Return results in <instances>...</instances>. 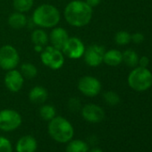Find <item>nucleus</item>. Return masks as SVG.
Segmentation results:
<instances>
[{
  "instance_id": "f257e3e1",
  "label": "nucleus",
  "mask_w": 152,
  "mask_h": 152,
  "mask_svg": "<svg viewBox=\"0 0 152 152\" xmlns=\"http://www.w3.org/2000/svg\"><path fill=\"white\" fill-rule=\"evenodd\" d=\"M64 15L70 25L73 27H83L91 21L93 10L85 1L73 0L66 6Z\"/></svg>"
},
{
  "instance_id": "f03ea898",
  "label": "nucleus",
  "mask_w": 152,
  "mask_h": 152,
  "mask_svg": "<svg viewBox=\"0 0 152 152\" xmlns=\"http://www.w3.org/2000/svg\"><path fill=\"white\" fill-rule=\"evenodd\" d=\"M48 130L50 137L59 143L69 142L74 134L72 124L63 116H55L50 120Z\"/></svg>"
},
{
  "instance_id": "7ed1b4c3",
  "label": "nucleus",
  "mask_w": 152,
  "mask_h": 152,
  "mask_svg": "<svg viewBox=\"0 0 152 152\" xmlns=\"http://www.w3.org/2000/svg\"><path fill=\"white\" fill-rule=\"evenodd\" d=\"M61 15L58 9L48 4L38 7L32 15V22L41 28L56 27L58 24Z\"/></svg>"
},
{
  "instance_id": "20e7f679",
  "label": "nucleus",
  "mask_w": 152,
  "mask_h": 152,
  "mask_svg": "<svg viewBox=\"0 0 152 152\" xmlns=\"http://www.w3.org/2000/svg\"><path fill=\"white\" fill-rule=\"evenodd\" d=\"M128 84L135 91H145L152 86V72L147 67L136 66L129 73Z\"/></svg>"
},
{
  "instance_id": "39448f33",
  "label": "nucleus",
  "mask_w": 152,
  "mask_h": 152,
  "mask_svg": "<svg viewBox=\"0 0 152 152\" xmlns=\"http://www.w3.org/2000/svg\"><path fill=\"white\" fill-rule=\"evenodd\" d=\"M40 59L44 65L52 69L58 70L64 64V56L63 52L53 46L46 47L40 54Z\"/></svg>"
},
{
  "instance_id": "423d86ee",
  "label": "nucleus",
  "mask_w": 152,
  "mask_h": 152,
  "mask_svg": "<svg viewBox=\"0 0 152 152\" xmlns=\"http://www.w3.org/2000/svg\"><path fill=\"white\" fill-rule=\"evenodd\" d=\"M20 63V56L15 48L11 45H5L0 48V67L10 71L15 69Z\"/></svg>"
},
{
  "instance_id": "0eeeda50",
  "label": "nucleus",
  "mask_w": 152,
  "mask_h": 152,
  "mask_svg": "<svg viewBox=\"0 0 152 152\" xmlns=\"http://www.w3.org/2000/svg\"><path fill=\"white\" fill-rule=\"evenodd\" d=\"M22 115L14 109H3L0 111V130L12 132L22 124Z\"/></svg>"
},
{
  "instance_id": "6e6552de",
  "label": "nucleus",
  "mask_w": 152,
  "mask_h": 152,
  "mask_svg": "<svg viewBox=\"0 0 152 152\" xmlns=\"http://www.w3.org/2000/svg\"><path fill=\"white\" fill-rule=\"evenodd\" d=\"M78 90L87 97H96L101 91V83L93 76H83L78 82Z\"/></svg>"
},
{
  "instance_id": "1a4fd4ad",
  "label": "nucleus",
  "mask_w": 152,
  "mask_h": 152,
  "mask_svg": "<svg viewBox=\"0 0 152 152\" xmlns=\"http://www.w3.org/2000/svg\"><path fill=\"white\" fill-rule=\"evenodd\" d=\"M85 46L83 42L77 37L69 38L67 42L65 43L62 52L67 57L72 59H78L83 56L85 52Z\"/></svg>"
},
{
  "instance_id": "9d476101",
  "label": "nucleus",
  "mask_w": 152,
  "mask_h": 152,
  "mask_svg": "<svg viewBox=\"0 0 152 152\" xmlns=\"http://www.w3.org/2000/svg\"><path fill=\"white\" fill-rule=\"evenodd\" d=\"M105 48L99 45L93 44L87 48L83 54L85 63L91 67H97L103 63Z\"/></svg>"
},
{
  "instance_id": "9b49d317",
  "label": "nucleus",
  "mask_w": 152,
  "mask_h": 152,
  "mask_svg": "<svg viewBox=\"0 0 152 152\" xmlns=\"http://www.w3.org/2000/svg\"><path fill=\"white\" fill-rule=\"evenodd\" d=\"M82 115L87 122L97 124L105 118V111L96 104H87L82 108Z\"/></svg>"
},
{
  "instance_id": "f8f14e48",
  "label": "nucleus",
  "mask_w": 152,
  "mask_h": 152,
  "mask_svg": "<svg viewBox=\"0 0 152 152\" xmlns=\"http://www.w3.org/2000/svg\"><path fill=\"white\" fill-rule=\"evenodd\" d=\"M24 83L23 76L21 72L13 69L7 71L5 76V85L11 92H18L22 90Z\"/></svg>"
},
{
  "instance_id": "ddd939ff",
  "label": "nucleus",
  "mask_w": 152,
  "mask_h": 152,
  "mask_svg": "<svg viewBox=\"0 0 152 152\" xmlns=\"http://www.w3.org/2000/svg\"><path fill=\"white\" fill-rule=\"evenodd\" d=\"M68 39H69L68 32L62 27L54 28L49 35V40L52 46L61 51L64 48Z\"/></svg>"
},
{
  "instance_id": "4468645a",
  "label": "nucleus",
  "mask_w": 152,
  "mask_h": 152,
  "mask_svg": "<svg viewBox=\"0 0 152 152\" xmlns=\"http://www.w3.org/2000/svg\"><path fill=\"white\" fill-rule=\"evenodd\" d=\"M37 140L31 135H25L20 138L16 143L17 152H35L37 150Z\"/></svg>"
},
{
  "instance_id": "2eb2a0df",
  "label": "nucleus",
  "mask_w": 152,
  "mask_h": 152,
  "mask_svg": "<svg viewBox=\"0 0 152 152\" xmlns=\"http://www.w3.org/2000/svg\"><path fill=\"white\" fill-rule=\"evenodd\" d=\"M48 91L42 86L33 87L29 93V99L33 104H43L48 99Z\"/></svg>"
},
{
  "instance_id": "dca6fc26",
  "label": "nucleus",
  "mask_w": 152,
  "mask_h": 152,
  "mask_svg": "<svg viewBox=\"0 0 152 152\" xmlns=\"http://www.w3.org/2000/svg\"><path fill=\"white\" fill-rule=\"evenodd\" d=\"M103 62L109 66H117L123 62V53L117 49L105 51Z\"/></svg>"
},
{
  "instance_id": "f3484780",
  "label": "nucleus",
  "mask_w": 152,
  "mask_h": 152,
  "mask_svg": "<svg viewBox=\"0 0 152 152\" xmlns=\"http://www.w3.org/2000/svg\"><path fill=\"white\" fill-rule=\"evenodd\" d=\"M8 24L15 30H21L27 24V18L23 13H13L8 18Z\"/></svg>"
},
{
  "instance_id": "a211bd4d",
  "label": "nucleus",
  "mask_w": 152,
  "mask_h": 152,
  "mask_svg": "<svg viewBox=\"0 0 152 152\" xmlns=\"http://www.w3.org/2000/svg\"><path fill=\"white\" fill-rule=\"evenodd\" d=\"M31 41L35 46H47L49 41V37L47 32L41 29L34 30L31 33Z\"/></svg>"
},
{
  "instance_id": "6ab92c4d",
  "label": "nucleus",
  "mask_w": 152,
  "mask_h": 152,
  "mask_svg": "<svg viewBox=\"0 0 152 152\" xmlns=\"http://www.w3.org/2000/svg\"><path fill=\"white\" fill-rule=\"evenodd\" d=\"M66 152H88L89 145L82 140H71L66 147Z\"/></svg>"
},
{
  "instance_id": "aec40b11",
  "label": "nucleus",
  "mask_w": 152,
  "mask_h": 152,
  "mask_svg": "<svg viewBox=\"0 0 152 152\" xmlns=\"http://www.w3.org/2000/svg\"><path fill=\"white\" fill-rule=\"evenodd\" d=\"M139 58L138 54L132 49L125 50L123 53V62L129 67H136L139 63Z\"/></svg>"
},
{
  "instance_id": "412c9836",
  "label": "nucleus",
  "mask_w": 152,
  "mask_h": 152,
  "mask_svg": "<svg viewBox=\"0 0 152 152\" xmlns=\"http://www.w3.org/2000/svg\"><path fill=\"white\" fill-rule=\"evenodd\" d=\"M21 73L23 74V78L32 80L38 74V69L31 63H24L21 65Z\"/></svg>"
},
{
  "instance_id": "4be33fe9",
  "label": "nucleus",
  "mask_w": 152,
  "mask_h": 152,
  "mask_svg": "<svg viewBox=\"0 0 152 152\" xmlns=\"http://www.w3.org/2000/svg\"><path fill=\"white\" fill-rule=\"evenodd\" d=\"M34 4V0H14L13 6L16 12L26 13L30 11Z\"/></svg>"
},
{
  "instance_id": "5701e85b",
  "label": "nucleus",
  "mask_w": 152,
  "mask_h": 152,
  "mask_svg": "<svg viewBox=\"0 0 152 152\" xmlns=\"http://www.w3.org/2000/svg\"><path fill=\"white\" fill-rule=\"evenodd\" d=\"M56 108L51 105H43L39 108V115L45 121H50L56 116Z\"/></svg>"
},
{
  "instance_id": "b1692460",
  "label": "nucleus",
  "mask_w": 152,
  "mask_h": 152,
  "mask_svg": "<svg viewBox=\"0 0 152 152\" xmlns=\"http://www.w3.org/2000/svg\"><path fill=\"white\" fill-rule=\"evenodd\" d=\"M115 41L119 46L127 45L131 42V34L125 31H120L115 34Z\"/></svg>"
},
{
  "instance_id": "393cba45",
  "label": "nucleus",
  "mask_w": 152,
  "mask_h": 152,
  "mask_svg": "<svg viewBox=\"0 0 152 152\" xmlns=\"http://www.w3.org/2000/svg\"><path fill=\"white\" fill-rule=\"evenodd\" d=\"M104 100L107 104L109 106H116L120 103V97L119 95L115 91H107L103 94Z\"/></svg>"
},
{
  "instance_id": "a878e982",
  "label": "nucleus",
  "mask_w": 152,
  "mask_h": 152,
  "mask_svg": "<svg viewBox=\"0 0 152 152\" xmlns=\"http://www.w3.org/2000/svg\"><path fill=\"white\" fill-rule=\"evenodd\" d=\"M0 152H13L10 140L4 136H0Z\"/></svg>"
},
{
  "instance_id": "bb28decb",
  "label": "nucleus",
  "mask_w": 152,
  "mask_h": 152,
  "mask_svg": "<svg viewBox=\"0 0 152 152\" xmlns=\"http://www.w3.org/2000/svg\"><path fill=\"white\" fill-rule=\"evenodd\" d=\"M68 107L72 112H77L81 109V101L77 98H71L68 101Z\"/></svg>"
},
{
  "instance_id": "cd10ccee",
  "label": "nucleus",
  "mask_w": 152,
  "mask_h": 152,
  "mask_svg": "<svg viewBox=\"0 0 152 152\" xmlns=\"http://www.w3.org/2000/svg\"><path fill=\"white\" fill-rule=\"evenodd\" d=\"M131 41L134 42L135 44H140L144 41V35L140 32H135L131 35Z\"/></svg>"
},
{
  "instance_id": "c85d7f7f",
  "label": "nucleus",
  "mask_w": 152,
  "mask_h": 152,
  "mask_svg": "<svg viewBox=\"0 0 152 152\" xmlns=\"http://www.w3.org/2000/svg\"><path fill=\"white\" fill-rule=\"evenodd\" d=\"M148 64H149V59L146 56H143L139 58V63H138L139 66H140V67H147L148 68Z\"/></svg>"
},
{
  "instance_id": "c756f323",
  "label": "nucleus",
  "mask_w": 152,
  "mask_h": 152,
  "mask_svg": "<svg viewBox=\"0 0 152 152\" xmlns=\"http://www.w3.org/2000/svg\"><path fill=\"white\" fill-rule=\"evenodd\" d=\"M85 2L91 7H95L99 6L101 3V0H85Z\"/></svg>"
},
{
  "instance_id": "7c9ffc66",
  "label": "nucleus",
  "mask_w": 152,
  "mask_h": 152,
  "mask_svg": "<svg viewBox=\"0 0 152 152\" xmlns=\"http://www.w3.org/2000/svg\"><path fill=\"white\" fill-rule=\"evenodd\" d=\"M88 152H103L102 149L99 148H93L91 151H88Z\"/></svg>"
},
{
  "instance_id": "2f4dec72",
  "label": "nucleus",
  "mask_w": 152,
  "mask_h": 152,
  "mask_svg": "<svg viewBox=\"0 0 152 152\" xmlns=\"http://www.w3.org/2000/svg\"><path fill=\"white\" fill-rule=\"evenodd\" d=\"M34 49H35L36 51L41 52V51L43 50V47H41V46H35V47H34Z\"/></svg>"
}]
</instances>
